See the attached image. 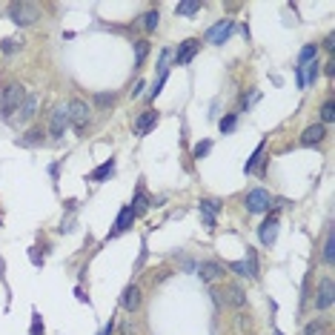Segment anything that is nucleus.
Wrapping results in <instances>:
<instances>
[{
    "mask_svg": "<svg viewBox=\"0 0 335 335\" xmlns=\"http://www.w3.org/2000/svg\"><path fill=\"white\" fill-rule=\"evenodd\" d=\"M140 89H143V80H138V83L132 86V98H138V95H140Z\"/></svg>",
    "mask_w": 335,
    "mask_h": 335,
    "instance_id": "42",
    "label": "nucleus"
},
{
    "mask_svg": "<svg viewBox=\"0 0 335 335\" xmlns=\"http://www.w3.org/2000/svg\"><path fill=\"white\" fill-rule=\"evenodd\" d=\"M258 238H261L264 247H272V244H275V238H278V215H270V218L258 226Z\"/></svg>",
    "mask_w": 335,
    "mask_h": 335,
    "instance_id": "11",
    "label": "nucleus"
},
{
    "mask_svg": "<svg viewBox=\"0 0 335 335\" xmlns=\"http://www.w3.org/2000/svg\"><path fill=\"white\" fill-rule=\"evenodd\" d=\"M229 304L232 306H238V309H244V306H247V295H244V290H241V286H229Z\"/></svg>",
    "mask_w": 335,
    "mask_h": 335,
    "instance_id": "23",
    "label": "nucleus"
},
{
    "mask_svg": "<svg viewBox=\"0 0 335 335\" xmlns=\"http://www.w3.org/2000/svg\"><path fill=\"white\" fill-rule=\"evenodd\" d=\"M75 295H78V301H89V295H86V292H83V290H80V286H78V290H75Z\"/></svg>",
    "mask_w": 335,
    "mask_h": 335,
    "instance_id": "44",
    "label": "nucleus"
},
{
    "mask_svg": "<svg viewBox=\"0 0 335 335\" xmlns=\"http://www.w3.org/2000/svg\"><path fill=\"white\" fill-rule=\"evenodd\" d=\"M244 204H247V212H252V215H258V212H267L272 204V195L267 189H252L247 192V198H244Z\"/></svg>",
    "mask_w": 335,
    "mask_h": 335,
    "instance_id": "4",
    "label": "nucleus"
},
{
    "mask_svg": "<svg viewBox=\"0 0 335 335\" xmlns=\"http://www.w3.org/2000/svg\"><path fill=\"white\" fill-rule=\"evenodd\" d=\"M0 49L6 52V55H15V52H20V49H23V40H20V37H6Z\"/></svg>",
    "mask_w": 335,
    "mask_h": 335,
    "instance_id": "27",
    "label": "nucleus"
},
{
    "mask_svg": "<svg viewBox=\"0 0 335 335\" xmlns=\"http://www.w3.org/2000/svg\"><path fill=\"white\" fill-rule=\"evenodd\" d=\"M155 124H158V112H155V109L140 112V115H138V121H135V135H138V138H143V135H146L149 129H152Z\"/></svg>",
    "mask_w": 335,
    "mask_h": 335,
    "instance_id": "14",
    "label": "nucleus"
},
{
    "mask_svg": "<svg viewBox=\"0 0 335 335\" xmlns=\"http://www.w3.org/2000/svg\"><path fill=\"white\" fill-rule=\"evenodd\" d=\"M321 121H324V124H332L335 121V103L332 101H327L321 106Z\"/></svg>",
    "mask_w": 335,
    "mask_h": 335,
    "instance_id": "31",
    "label": "nucleus"
},
{
    "mask_svg": "<svg viewBox=\"0 0 335 335\" xmlns=\"http://www.w3.org/2000/svg\"><path fill=\"white\" fill-rule=\"evenodd\" d=\"M37 106H40V95H35V92L26 95V98H23V103L17 106V117H15V121H17V124H29L32 117H35Z\"/></svg>",
    "mask_w": 335,
    "mask_h": 335,
    "instance_id": "9",
    "label": "nucleus"
},
{
    "mask_svg": "<svg viewBox=\"0 0 335 335\" xmlns=\"http://www.w3.org/2000/svg\"><path fill=\"white\" fill-rule=\"evenodd\" d=\"M209 149H212V140H201V143L195 146V160H201V158H206V155H209Z\"/></svg>",
    "mask_w": 335,
    "mask_h": 335,
    "instance_id": "34",
    "label": "nucleus"
},
{
    "mask_svg": "<svg viewBox=\"0 0 335 335\" xmlns=\"http://www.w3.org/2000/svg\"><path fill=\"white\" fill-rule=\"evenodd\" d=\"M95 103L101 106V109H109L112 103H115V95H103L101 92V95H95Z\"/></svg>",
    "mask_w": 335,
    "mask_h": 335,
    "instance_id": "37",
    "label": "nucleus"
},
{
    "mask_svg": "<svg viewBox=\"0 0 335 335\" xmlns=\"http://www.w3.org/2000/svg\"><path fill=\"white\" fill-rule=\"evenodd\" d=\"M195 12H201V0H183L175 6V15H195Z\"/></svg>",
    "mask_w": 335,
    "mask_h": 335,
    "instance_id": "22",
    "label": "nucleus"
},
{
    "mask_svg": "<svg viewBox=\"0 0 335 335\" xmlns=\"http://www.w3.org/2000/svg\"><path fill=\"white\" fill-rule=\"evenodd\" d=\"M129 209L135 212V218L138 215H143L146 209H149V198H146V192H143V186H138V192H135V198H132V204H129Z\"/></svg>",
    "mask_w": 335,
    "mask_h": 335,
    "instance_id": "19",
    "label": "nucleus"
},
{
    "mask_svg": "<svg viewBox=\"0 0 335 335\" xmlns=\"http://www.w3.org/2000/svg\"><path fill=\"white\" fill-rule=\"evenodd\" d=\"M335 261V235L332 229L327 232V244H324V264H332Z\"/></svg>",
    "mask_w": 335,
    "mask_h": 335,
    "instance_id": "26",
    "label": "nucleus"
},
{
    "mask_svg": "<svg viewBox=\"0 0 335 335\" xmlns=\"http://www.w3.org/2000/svg\"><path fill=\"white\" fill-rule=\"evenodd\" d=\"M232 29H235V20L224 17L221 23H215V26H212V29L206 32V43H212V46L226 43V40H229V35H232Z\"/></svg>",
    "mask_w": 335,
    "mask_h": 335,
    "instance_id": "5",
    "label": "nucleus"
},
{
    "mask_svg": "<svg viewBox=\"0 0 335 335\" xmlns=\"http://www.w3.org/2000/svg\"><path fill=\"white\" fill-rule=\"evenodd\" d=\"M121 306H124L126 313H138V306H140V286L129 284L124 290V295H121Z\"/></svg>",
    "mask_w": 335,
    "mask_h": 335,
    "instance_id": "12",
    "label": "nucleus"
},
{
    "mask_svg": "<svg viewBox=\"0 0 335 335\" xmlns=\"http://www.w3.org/2000/svg\"><path fill=\"white\" fill-rule=\"evenodd\" d=\"M112 172H115V158L103 160V163H101L98 169H92V172L86 175V181H92V183H101V181H106V178H109Z\"/></svg>",
    "mask_w": 335,
    "mask_h": 335,
    "instance_id": "17",
    "label": "nucleus"
},
{
    "mask_svg": "<svg viewBox=\"0 0 335 335\" xmlns=\"http://www.w3.org/2000/svg\"><path fill=\"white\" fill-rule=\"evenodd\" d=\"M29 335H46L43 332V321H40V313H32V329H29Z\"/></svg>",
    "mask_w": 335,
    "mask_h": 335,
    "instance_id": "33",
    "label": "nucleus"
},
{
    "mask_svg": "<svg viewBox=\"0 0 335 335\" xmlns=\"http://www.w3.org/2000/svg\"><path fill=\"white\" fill-rule=\"evenodd\" d=\"M66 109H69V126H75V132H83V129H86L89 117H92V109H89L86 101L66 103Z\"/></svg>",
    "mask_w": 335,
    "mask_h": 335,
    "instance_id": "3",
    "label": "nucleus"
},
{
    "mask_svg": "<svg viewBox=\"0 0 335 335\" xmlns=\"http://www.w3.org/2000/svg\"><path fill=\"white\" fill-rule=\"evenodd\" d=\"M235 329H238V332H247V329H249V318L244 313L235 315Z\"/></svg>",
    "mask_w": 335,
    "mask_h": 335,
    "instance_id": "38",
    "label": "nucleus"
},
{
    "mask_svg": "<svg viewBox=\"0 0 335 335\" xmlns=\"http://www.w3.org/2000/svg\"><path fill=\"white\" fill-rule=\"evenodd\" d=\"M324 135H327V129H324V124H315V126H306L304 135H301V146H315L324 140Z\"/></svg>",
    "mask_w": 335,
    "mask_h": 335,
    "instance_id": "16",
    "label": "nucleus"
},
{
    "mask_svg": "<svg viewBox=\"0 0 335 335\" xmlns=\"http://www.w3.org/2000/svg\"><path fill=\"white\" fill-rule=\"evenodd\" d=\"M9 17H12L15 26H32L40 17V9L35 3H12L9 6Z\"/></svg>",
    "mask_w": 335,
    "mask_h": 335,
    "instance_id": "2",
    "label": "nucleus"
},
{
    "mask_svg": "<svg viewBox=\"0 0 335 335\" xmlns=\"http://www.w3.org/2000/svg\"><path fill=\"white\" fill-rule=\"evenodd\" d=\"M229 270L238 272V275H247V278H258V255H255V249L247 247V261H232L229 264Z\"/></svg>",
    "mask_w": 335,
    "mask_h": 335,
    "instance_id": "7",
    "label": "nucleus"
},
{
    "mask_svg": "<svg viewBox=\"0 0 335 335\" xmlns=\"http://www.w3.org/2000/svg\"><path fill=\"white\" fill-rule=\"evenodd\" d=\"M163 83H166V75H158V80H155V86L149 89V101H155V98L160 95V89H163Z\"/></svg>",
    "mask_w": 335,
    "mask_h": 335,
    "instance_id": "35",
    "label": "nucleus"
},
{
    "mask_svg": "<svg viewBox=\"0 0 335 335\" xmlns=\"http://www.w3.org/2000/svg\"><path fill=\"white\" fill-rule=\"evenodd\" d=\"M315 58H318V46H315V43H306L304 49L298 52V66H306V63H313Z\"/></svg>",
    "mask_w": 335,
    "mask_h": 335,
    "instance_id": "20",
    "label": "nucleus"
},
{
    "mask_svg": "<svg viewBox=\"0 0 335 335\" xmlns=\"http://www.w3.org/2000/svg\"><path fill=\"white\" fill-rule=\"evenodd\" d=\"M335 301V286H332V278H321L318 284V298H315V309H329Z\"/></svg>",
    "mask_w": 335,
    "mask_h": 335,
    "instance_id": "10",
    "label": "nucleus"
},
{
    "mask_svg": "<svg viewBox=\"0 0 335 335\" xmlns=\"http://www.w3.org/2000/svg\"><path fill=\"white\" fill-rule=\"evenodd\" d=\"M17 143H20V146H37V143H43V132H40V129H29L20 140H17Z\"/></svg>",
    "mask_w": 335,
    "mask_h": 335,
    "instance_id": "24",
    "label": "nucleus"
},
{
    "mask_svg": "<svg viewBox=\"0 0 335 335\" xmlns=\"http://www.w3.org/2000/svg\"><path fill=\"white\" fill-rule=\"evenodd\" d=\"M221 201H215V198H201L198 201V209H201V215H204V226L206 229H215V215L221 212Z\"/></svg>",
    "mask_w": 335,
    "mask_h": 335,
    "instance_id": "8",
    "label": "nucleus"
},
{
    "mask_svg": "<svg viewBox=\"0 0 335 335\" xmlns=\"http://www.w3.org/2000/svg\"><path fill=\"white\" fill-rule=\"evenodd\" d=\"M169 49L160 52V60H158V75H169Z\"/></svg>",
    "mask_w": 335,
    "mask_h": 335,
    "instance_id": "36",
    "label": "nucleus"
},
{
    "mask_svg": "<svg viewBox=\"0 0 335 335\" xmlns=\"http://www.w3.org/2000/svg\"><path fill=\"white\" fill-rule=\"evenodd\" d=\"M72 229H75V221H72V218L60 221V226H58V232H60V235H69V232H72Z\"/></svg>",
    "mask_w": 335,
    "mask_h": 335,
    "instance_id": "40",
    "label": "nucleus"
},
{
    "mask_svg": "<svg viewBox=\"0 0 335 335\" xmlns=\"http://www.w3.org/2000/svg\"><path fill=\"white\" fill-rule=\"evenodd\" d=\"M0 278H6V275H3V258H0Z\"/></svg>",
    "mask_w": 335,
    "mask_h": 335,
    "instance_id": "45",
    "label": "nucleus"
},
{
    "mask_svg": "<svg viewBox=\"0 0 335 335\" xmlns=\"http://www.w3.org/2000/svg\"><path fill=\"white\" fill-rule=\"evenodd\" d=\"M132 224H135V212H132L129 206H124V209L117 212L115 229L109 232V238H115V235H121V232H126V229H132Z\"/></svg>",
    "mask_w": 335,
    "mask_h": 335,
    "instance_id": "15",
    "label": "nucleus"
},
{
    "mask_svg": "<svg viewBox=\"0 0 335 335\" xmlns=\"http://www.w3.org/2000/svg\"><path fill=\"white\" fill-rule=\"evenodd\" d=\"M327 329H329V324L324 318H315V321H309L304 327V335H327Z\"/></svg>",
    "mask_w": 335,
    "mask_h": 335,
    "instance_id": "21",
    "label": "nucleus"
},
{
    "mask_svg": "<svg viewBox=\"0 0 335 335\" xmlns=\"http://www.w3.org/2000/svg\"><path fill=\"white\" fill-rule=\"evenodd\" d=\"M158 20H160L158 9H152V12H146V15H143V26H146V32H155V29H158Z\"/></svg>",
    "mask_w": 335,
    "mask_h": 335,
    "instance_id": "29",
    "label": "nucleus"
},
{
    "mask_svg": "<svg viewBox=\"0 0 335 335\" xmlns=\"http://www.w3.org/2000/svg\"><path fill=\"white\" fill-rule=\"evenodd\" d=\"M29 258L35 267H43V255H37V249H29Z\"/></svg>",
    "mask_w": 335,
    "mask_h": 335,
    "instance_id": "41",
    "label": "nucleus"
},
{
    "mask_svg": "<svg viewBox=\"0 0 335 335\" xmlns=\"http://www.w3.org/2000/svg\"><path fill=\"white\" fill-rule=\"evenodd\" d=\"M121 335H138V327H135V321L126 318L124 321V327H121Z\"/></svg>",
    "mask_w": 335,
    "mask_h": 335,
    "instance_id": "39",
    "label": "nucleus"
},
{
    "mask_svg": "<svg viewBox=\"0 0 335 335\" xmlns=\"http://www.w3.org/2000/svg\"><path fill=\"white\" fill-rule=\"evenodd\" d=\"M69 129V109L66 106H58V109L52 112V121H49V135L55 140H60Z\"/></svg>",
    "mask_w": 335,
    "mask_h": 335,
    "instance_id": "6",
    "label": "nucleus"
},
{
    "mask_svg": "<svg viewBox=\"0 0 335 335\" xmlns=\"http://www.w3.org/2000/svg\"><path fill=\"white\" fill-rule=\"evenodd\" d=\"M198 49H201V43H198V40H183V43L178 46V52H175V66H186L192 58H195Z\"/></svg>",
    "mask_w": 335,
    "mask_h": 335,
    "instance_id": "13",
    "label": "nucleus"
},
{
    "mask_svg": "<svg viewBox=\"0 0 335 335\" xmlns=\"http://www.w3.org/2000/svg\"><path fill=\"white\" fill-rule=\"evenodd\" d=\"M221 132H224V135H229V132L235 129V126H238V115H226V117H221Z\"/></svg>",
    "mask_w": 335,
    "mask_h": 335,
    "instance_id": "32",
    "label": "nucleus"
},
{
    "mask_svg": "<svg viewBox=\"0 0 335 335\" xmlns=\"http://www.w3.org/2000/svg\"><path fill=\"white\" fill-rule=\"evenodd\" d=\"M198 275H201V281H206V284H215V281L221 278V264L204 261L201 267H198Z\"/></svg>",
    "mask_w": 335,
    "mask_h": 335,
    "instance_id": "18",
    "label": "nucleus"
},
{
    "mask_svg": "<svg viewBox=\"0 0 335 335\" xmlns=\"http://www.w3.org/2000/svg\"><path fill=\"white\" fill-rule=\"evenodd\" d=\"M23 98H26V89L20 86V83H9L6 89H3V95H0V115L6 117H12V112H17V106L23 103Z\"/></svg>",
    "mask_w": 335,
    "mask_h": 335,
    "instance_id": "1",
    "label": "nucleus"
},
{
    "mask_svg": "<svg viewBox=\"0 0 335 335\" xmlns=\"http://www.w3.org/2000/svg\"><path fill=\"white\" fill-rule=\"evenodd\" d=\"M304 69H306V72H304V89H306V86H313L315 80H318V72H321V69H318V60L306 63Z\"/></svg>",
    "mask_w": 335,
    "mask_h": 335,
    "instance_id": "25",
    "label": "nucleus"
},
{
    "mask_svg": "<svg viewBox=\"0 0 335 335\" xmlns=\"http://www.w3.org/2000/svg\"><path fill=\"white\" fill-rule=\"evenodd\" d=\"M146 52H149V43H146V40H138V43H135V66H143Z\"/></svg>",
    "mask_w": 335,
    "mask_h": 335,
    "instance_id": "30",
    "label": "nucleus"
},
{
    "mask_svg": "<svg viewBox=\"0 0 335 335\" xmlns=\"http://www.w3.org/2000/svg\"><path fill=\"white\" fill-rule=\"evenodd\" d=\"M324 46H327V49H329V52H332V49H335V35H329V37H327V40H324Z\"/></svg>",
    "mask_w": 335,
    "mask_h": 335,
    "instance_id": "43",
    "label": "nucleus"
},
{
    "mask_svg": "<svg viewBox=\"0 0 335 335\" xmlns=\"http://www.w3.org/2000/svg\"><path fill=\"white\" fill-rule=\"evenodd\" d=\"M261 155H264V140L255 146V152H252V158H249L247 163H244V172H252V169L258 166V160H261Z\"/></svg>",
    "mask_w": 335,
    "mask_h": 335,
    "instance_id": "28",
    "label": "nucleus"
}]
</instances>
